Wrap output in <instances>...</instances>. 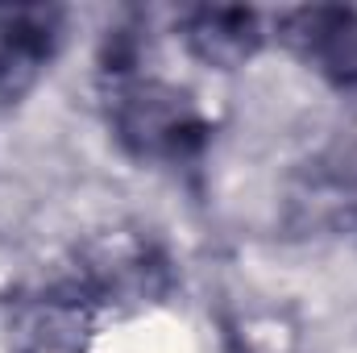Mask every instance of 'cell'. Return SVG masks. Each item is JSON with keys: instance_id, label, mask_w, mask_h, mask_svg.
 Here are the masks:
<instances>
[{"instance_id": "3957f363", "label": "cell", "mask_w": 357, "mask_h": 353, "mask_svg": "<svg viewBox=\"0 0 357 353\" xmlns=\"http://www.w3.org/2000/svg\"><path fill=\"white\" fill-rule=\"evenodd\" d=\"M282 42L328 84L357 88V8L307 4L278 17Z\"/></svg>"}, {"instance_id": "7a4b0ae2", "label": "cell", "mask_w": 357, "mask_h": 353, "mask_svg": "<svg viewBox=\"0 0 357 353\" xmlns=\"http://www.w3.org/2000/svg\"><path fill=\"white\" fill-rule=\"evenodd\" d=\"M63 29L59 4H0V104H17L50 71Z\"/></svg>"}, {"instance_id": "277c9868", "label": "cell", "mask_w": 357, "mask_h": 353, "mask_svg": "<svg viewBox=\"0 0 357 353\" xmlns=\"http://www.w3.org/2000/svg\"><path fill=\"white\" fill-rule=\"evenodd\" d=\"M178 33L199 63H208L216 71H233L258 54L262 17L254 8H237V4H199V8L178 13Z\"/></svg>"}, {"instance_id": "6da1fadb", "label": "cell", "mask_w": 357, "mask_h": 353, "mask_svg": "<svg viewBox=\"0 0 357 353\" xmlns=\"http://www.w3.org/2000/svg\"><path fill=\"white\" fill-rule=\"evenodd\" d=\"M108 75H112L108 121H112L116 142L133 158L162 163V167H187L204 154L212 137V121L191 100V91L167 84L158 75H137L133 67H121Z\"/></svg>"}]
</instances>
